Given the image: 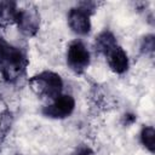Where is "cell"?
Masks as SVG:
<instances>
[{
	"mask_svg": "<svg viewBox=\"0 0 155 155\" xmlns=\"http://www.w3.org/2000/svg\"><path fill=\"white\" fill-rule=\"evenodd\" d=\"M29 58L27 52L4 38H0V76L6 82H16L27 71Z\"/></svg>",
	"mask_w": 155,
	"mask_h": 155,
	"instance_id": "6da1fadb",
	"label": "cell"
},
{
	"mask_svg": "<svg viewBox=\"0 0 155 155\" xmlns=\"http://www.w3.org/2000/svg\"><path fill=\"white\" fill-rule=\"evenodd\" d=\"M28 84L38 97L48 102L63 93V79L58 73L52 70H44L33 75L28 80Z\"/></svg>",
	"mask_w": 155,
	"mask_h": 155,
	"instance_id": "7a4b0ae2",
	"label": "cell"
},
{
	"mask_svg": "<svg viewBox=\"0 0 155 155\" xmlns=\"http://www.w3.org/2000/svg\"><path fill=\"white\" fill-rule=\"evenodd\" d=\"M97 4L93 1H82L68 11L67 19L71 31L79 36H87L91 33V16L96 12Z\"/></svg>",
	"mask_w": 155,
	"mask_h": 155,
	"instance_id": "3957f363",
	"label": "cell"
},
{
	"mask_svg": "<svg viewBox=\"0 0 155 155\" xmlns=\"http://www.w3.org/2000/svg\"><path fill=\"white\" fill-rule=\"evenodd\" d=\"M65 61L69 69L78 75L87 70L91 63V53L82 40L75 39L69 42L65 52Z\"/></svg>",
	"mask_w": 155,
	"mask_h": 155,
	"instance_id": "277c9868",
	"label": "cell"
},
{
	"mask_svg": "<svg viewBox=\"0 0 155 155\" xmlns=\"http://www.w3.org/2000/svg\"><path fill=\"white\" fill-rule=\"evenodd\" d=\"M75 110V99L71 94L62 93L48 104L41 108V114L45 117L53 120H63L69 117Z\"/></svg>",
	"mask_w": 155,
	"mask_h": 155,
	"instance_id": "5b68a950",
	"label": "cell"
},
{
	"mask_svg": "<svg viewBox=\"0 0 155 155\" xmlns=\"http://www.w3.org/2000/svg\"><path fill=\"white\" fill-rule=\"evenodd\" d=\"M18 30L27 38H33L40 29V13L34 5L19 7L16 23Z\"/></svg>",
	"mask_w": 155,
	"mask_h": 155,
	"instance_id": "8992f818",
	"label": "cell"
},
{
	"mask_svg": "<svg viewBox=\"0 0 155 155\" xmlns=\"http://www.w3.org/2000/svg\"><path fill=\"white\" fill-rule=\"evenodd\" d=\"M107 63L110 68V70L117 75L125 74L128 68H130V59L126 53V51L117 45L114 50H111L107 56H105Z\"/></svg>",
	"mask_w": 155,
	"mask_h": 155,
	"instance_id": "52a82bcc",
	"label": "cell"
},
{
	"mask_svg": "<svg viewBox=\"0 0 155 155\" xmlns=\"http://www.w3.org/2000/svg\"><path fill=\"white\" fill-rule=\"evenodd\" d=\"M117 40H116V36L114 35L113 31L105 29L103 31H101L96 39H94V42H93V47L96 50L97 53L99 54H103L104 57L111 51L114 50L116 46H117Z\"/></svg>",
	"mask_w": 155,
	"mask_h": 155,
	"instance_id": "ba28073f",
	"label": "cell"
},
{
	"mask_svg": "<svg viewBox=\"0 0 155 155\" xmlns=\"http://www.w3.org/2000/svg\"><path fill=\"white\" fill-rule=\"evenodd\" d=\"M18 10L19 7L15 1H0V29L16 23Z\"/></svg>",
	"mask_w": 155,
	"mask_h": 155,
	"instance_id": "9c48e42d",
	"label": "cell"
},
{
	"mask_svg": "<svg viewBox=\"0 0 155 155\" xmlns=\"http://www.w3.org/2000/svg\"><path fill=\"white\" fill-rule=\"evenodd\" d=\"M139 142L140 144L150 153L154 154L155 151V130L153 126H143L139 132Z\"/></svg>",
	"mask_w": 155,
	"mask_h": 155,
	"instance_id": "30bf717a",
	"label": "cell"
},
{
	"mask_svg": "<svg viewBox=\"0 0 155 155\" xmlns=\"http://www.w3.org/2000/svg\"><path fill=\"white\" fill-rule=\"evenodd\" d=\"M139 48H140V52L143 54L153 57L154 51H155V36L153 34H148V35L143 36Z\"/></svg>",
	"mask_w": 155,
	"mask_h": 155,
	"instance_id": "8fae6325",
	"label": "cell"
},
{
	"mask_svg": "<svg viewBox=\"0 0 155 155\" xmlns=\"http://www.w3.org/2000/svg\"><path fill=\"white\" fill-rule=\"evenodd\" d=\"M70 155H96V153L93 151V149L86 144H81L79 147L75 148V150L70 154Z\"/></svg>",
	"mask_w": 155,
	"mask_h": 155,
	"instance_id": "7c38bea8",
	"label": "cell"
}]
</instances>
